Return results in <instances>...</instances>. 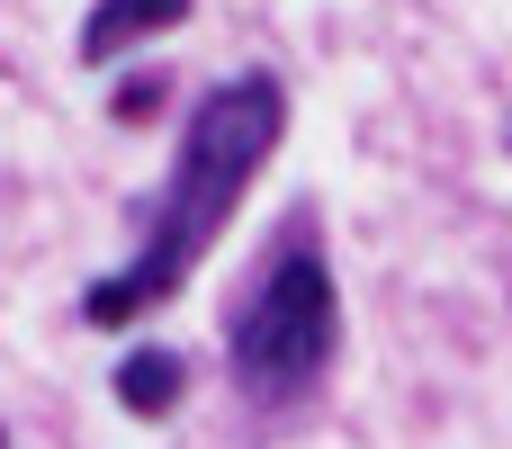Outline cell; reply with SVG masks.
<instances>
[{
    "label": "cell",
    "mask_w": 512,
    "mask_h": 449,
    "mask_svg": "<svg viewBox=\"0 0 512 449\" xmlns=\"http://www.w3.org/2000/svg\"><path fill=\"white\" fill-rule=\"evenodd\" d=\"M189 9H198V0H90V18H81V63H117L126 45L180 27Z\"/></svg>",
    "instance_id": "obj_3"
},
{
    "label": "cell",
    "mask_w": 512,
    "mask_h": 449,
    "mask_svg": "<svg viewBox=\"0 0 512 449\" xmlns=\"http://www.w3.org/2000/svg\"><path fill=\"white\" fill-rule=\"evenodd\" d=\"M333 342H342L333 270L297 243L288 261L261 270V288H252L243 315H234V387H243L252 405H288V396H306V387L324 378Z\"/></svg>",
    "instance_id": "obj_2"
},
{
    "label": "cell",
    "mask_w": 512,
    "mask_h": 449,
    "mask_svg": "<svg viewBox=\"0 0 512 449\" xmlns=\"http://www.w3.org/2000/svg\"><path fill=\"white\" fill-rule=\"evenodd\" d=\"M279 126H288V90H279L270 72H234V81L198 90L189 135H180V162H171V189H162V207H153V234H144V252H135L117 279H99V288L81 297V324L108 333V324L153 315V306L198 270V252L225 234L234 198L252 189V171H261L270 144H279Z\"/></svg>",
    "instance_id": "obj_1"
},
{
    "label": "cell",
    "mask_w": 512,
    "mask_h": 449,
    "mask_svg": "<svg viewBox=\"0 0 512 449\" xmlns=\"http://www.w3.org/2000/svg\"><path fill=\"white\" fill-rule=\"evenodd\" d=\"M180 387H189V360L180 351H126L117 360V405L126 414H171Z\"/></svg>",
    "instance_id": "obj_4"
},
{
    "label": "cell",
    "mask_w": 512,
    "mask_h": 449,
    "mask_svg": "<svg viewBox=\"0 0 512 449\" xmlns=\"http://www.w3.org/2000/svg\"><path fill=\"white\" fill-rule=\"evenodd\" d=\"M0 449H9V432H0Z\"/></svg>",
    "instance_id": "obj_5"
}]
</instances>
